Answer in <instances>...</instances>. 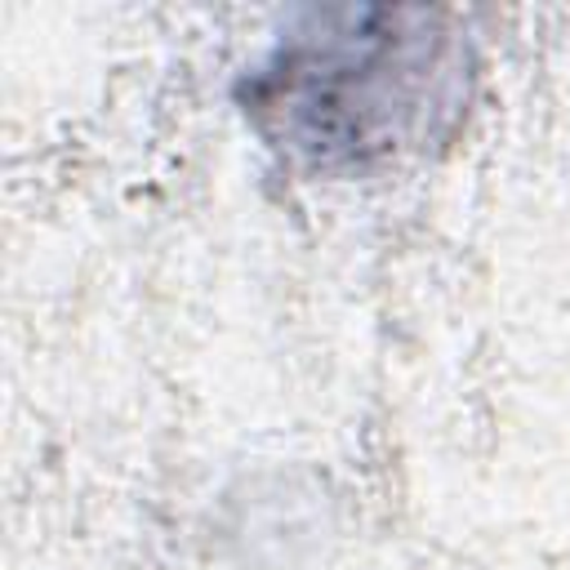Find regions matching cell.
I'll return each instance as SVG.
<instances>
[{
    "instance_id": "1",
    "label": "cell",
    "mask_w": 570,
    "mask_h": 570,
    "mask_svg": "<svg viewBox=\"0 0 570 570\" xmlns=\"http://www.w3.org/2000/svg\"><path fill=\"white\" fill-rule=\"evenodd\" d=\"M476 89L459 13L428 4L303 9L240 80L254 134L307 174H370L445 142Z\"/></svg>"
}]
</instances>
